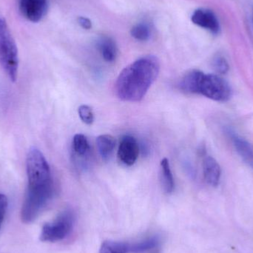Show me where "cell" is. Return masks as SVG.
<instances>
[{
  "label": "cell",
  "mask_w": 253,
  "mask_h": 253,
  "mask_svg": "<svg viewBox=\"0 0 253 253\" xmlns=\"http://www.w3.org/2000/svg\"><path fill=\"white\" fill-rule=\"evenodd\" d=\"M159 71L160 62L156 56L139 58L119 75L115 85L117 96L126 102H139L156 81Z\"/></svg>",
  "instance_id": "cell-1"
},
{
  "label": "cell",
  "mask_w": 253,
  "mask_h": 253,
  "mask_svg": "<svg viewBox=\"0 0 253 253\" xmlns=\"http://www.w3.org/2000/svg\"><path fill=\"white\" fill-rule=\"evenodd\" d=\"M179 87L184 93L200 94L218 102H228L233 95L231 86L222 77L197 70L185 74L180 81Z\"/></svg>",
  "instance_id": "cell-2"
},
{
  "label": "cell",
  "mask_w": 253,
  "mask_h": 253,
  "mask_svg": "<svg viewBox=\"0 0 253 253\" xmlns=\"http://www.w3.org/2000/svg\"><path fill=\"white\" fill-rule=\"evenodd\" d=\"M0 65L11 81L17 78L19 57L14 39L6 19L0 13Z\"/></svg>",
  "instance_id": "cell-3"
},
{
  "label": "cell",
  "mask_w": 253,
  "mask_h": 253,
  "mask_svg": "<svg viewBox=\"0 0 253 253\" xmlns=\"http://www.w3.org/2000/svg\"><path fill=\"white\" fill-rule=\"evenodd\" d=\"M74 225V215L71 211L61 212L56 219L43 225L40 239L43 242H56L63 240L71 233Z\"/></svg>",
  "instance_id": "cell-4"
},
{
  "label": "cell",
  "mask_w": 253,
  "mask_h": 253,
  "mask_svg": "<svg viewBox=\"0 0 253 253\" xmlns=\"http://www.w3.org/2000/svg\"><path fill=\"white\" fill-rule=\"evenodd\" d=\"M48 6V0H19L22 16L32 22H38L44 17Z\"/></svg>",
  "instance_id": "cell-5"
},
{
  "label": "cell",
  "mask_w": 253,
  "mask_h": 253,
  "mask_svg": "<svg viewBox=\"0 0 253 253\" xmlns=\"http://www.w3.org/2000/svg\"><path fill=\"white\" fill-rule=\"evenodd\" d=\"M191 21L193 24L207 30L211 34H219L221 25L216 15L212 10L208 8L196 9L191 16Z\"/></svg>",
  "instance_id": "cell-6"
},
{
  "label": "cell",
  "mask_w": 253,
  "mask_h": 253,
  "mask_svg": "<svg viewBox=\"0 0 253 253\" xmlns=\"http://www.w3.org/2000/svg\"><path fill=\"white\" fill-rule=\"evenodd\" d=\"M139 155V147L134 137L126 135L120 142L118 150L120 160L127 166H132L136 162Z\"/></svg>",
  "instance_id": "cell-7"
},
{
  "label": "cell",
  "mask_w": 253,
  "mask_h": 253,
  "mask_svg": "<svg viewBox=\"0 0 253 253\" xmlns=\"http://www.w3.org/2000/svg\"><path fill=\"white\" fill-rule=\"evenodd\" d=\"M227 132L238 154L253 170V144L231 129H227Z\"/></svg>",
  "instance_id": "cell-8"
},
{
  "label": "cell",
  "mask_w": 253,
  "mask_h": 253,
  "mask_svg": "<svg viewBox=\"0 0 253 253\" xmlns=\"http://www.w3.org/2000/svg\"><path fill=\"white\" fill-rule=\"evenodd\" d=\"M203 173L205 181L212 187L219 184L221 169L218 162L212 156H206L203 161Z\"/></svg>",
  "instance_id": "cell-9"
},
{
  "label": "cell",
  "mask_w": 253,
  "mask_h": 253,
  "mask_svg": "<svg viewBox=\"0 0 253 253\" xmlns=\"http://www.w3.org/2000/svg\"><path fill=\"white\" fill-rule=\"evenodd\" d=\"M96 45L104 60L108 62L115 60L117 56V47L115 42L111 37H101L98 40Z\"/></svg>",
  "instance_id": "cell-10"
},
{
  "label": "cell",
  "mask_w": 253,
  "mask_h": 253,
  "mask_svg": "<svg viewBox=\"0 0 253 253\" xmlns=\"http://www.w3.org/2000/svg\"><path fill=\"white\" fill-rule=\"evenodd\" d=\"M161 181L163 186L164 190L167 193H172L175 187L173 176L169 166V161L168 159H163L161 162Z\"/></svg>",
  "instance_id": "cell-11"
},
{
  "label": "cell",
  "mask_w": 253,
  "mask_h": 253,
  "mask_svg": "<svg viewBox=\"0 0 253 253\" xmlns=\"http://www.w3.org/2000/svg\"><path fill=\"white\" fill-rule=\"evenodd\" d=\"M96 145L102 159L107 160L111 157L115 148V138L111 135H99L96 139Z\"/></svg>",
  "instance_id": "cell-12"
},
{
  "label": "cell",
  "mask_w": 253,
  "mask_h": 253,
  "mask_svg": "<svg viewBox=\"0 0 253 253\" xmlns=\"http://www.w3.org/2000/svg\"><path fill=\"white\" fill-rule=\"evenodd\" d=\"M130 245L115 241H105L101 245L99 253H129Z\"/></svg>",
  "instance_id": "cell-13"
},
{
  "label": "cell",
  "mask_w": 253,
  "mask_h": 253,
  "mask_svg": "<svg viewBox=\"0 0 253 253\" xmlns=\"http://www.w3.org/2000/svg\"><path fill=\"white\" fill-rule=\"evenodd\" d=\"M159 239L156 237L149 238L142 242L134 244L129 247V253H144L157 248Z\"/></svg>",
  "instance_id": "cell-14"
},
{
  "label": "cell",
  "mask_w": 253,
  "mask_h": 253,
  "mask_svg": "<svg viewBox=\"0 0 253 253\" xmlns=\"http://www.w3.org/2000/svg\"><path fill=\"white\" fill-rule=\"evenodd\" d=\"M73 149L76 154L83 156L90 150L88 140L83 134H77L73 139Z\"/></svg>",
  "instance_id": "cell-15"
},
{
  "label": "cell",
  "mask_w": 253,
  "mask_h": 253,
  "mask_svg": "<svg viewBox=\"0 0 253 253\" xmlns=\"http://www.w3.org/2000/svg\"><path fill=\"white\" fill-rule=\"evenodd\" d=\"M131 36L138 41H147L151 36V29L145 22L137 24L131 29Z\"/></svg>",
  "instance_id": "cell-16"
},
{
  "label": "cell",
  "mask_w": 253,
  "mask_h": 253,
  "mask_svg": "<svg viewBox=\"0 0 253 253\" xmlns=\"http://www.w3.org/2000/svg\"><path fill=\"white\" fill-rule=\"evenodd\" d=\"M78 114L82 121L86 125H91L94 121L93 110L87 105H83L79 108Z\"/></svg>",
  "instance_id": "cell-17"
},
{
  "label": "cell",
  "mask_w": 253,
  "mask_h": 253,
  "mask_svg": "<svg viewBox=\"0 0 253 253\" xmlns=\"http://www.w3.org/2000/svg\"><path fill=\"white\" fill-rule=\"evenodd\" d=\"M213 67L217 72L221 74H225L229 71V64L225 58L221 56H217L213 59Z\"/></svg>",
  "instance_id": "cell-18"
},
{
  "label": "cell",
  "mask_w": 253,
  "mask_h": 253,
  "mask_svg": "<svg viewBox=\"0 0 253 253\" xmlns=\"http://www.w3.org/2000/svg\"><path fill=\"white\" fill-rule=\"evenodd\" d=\"M8 207V200L5 195L0 193V230L2 227Z\"/></svg>",
  "instance_id": "cell-19"
},
{
  "label": "cell",
  "mask_w": 253,
  "mask_h": 253,
  "mask_svg": "<svg viewBox=\"0 0 253 253\" xmlns=\"http://www.w3.org/2000/svg\"><path fill=\"white\" fill-rule=\"evenodd\" d=\"M79 25L83 28V29L90 30L92 28V22L88 18L84 16H80L77 19Z\"/></svg>",
  "instance_id": "cell-20"
}]
</instances>
